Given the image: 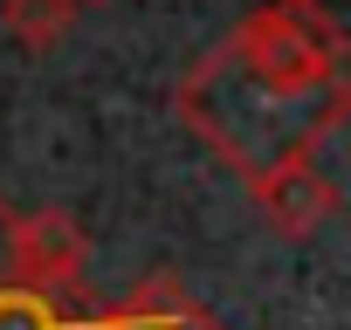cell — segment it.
I'll return each mask as SVG.
<instances>
[{"mask_svg":"<svg viewBox=\"0 0 351 330\" xmlns=\"http://www.w3.org/2000/svg\"><path fill=\"white\" fill-rule=\"evenodd\" d=\"M344 103V35L330 8L310 0H269L241 14V28L180 76V117L241 179L289 151H317Z\"/></svg>","mask_w":351,"mask_h":330,"instance_id":"obj_1","label":"cell"},{"mask_svg":"<svg viewBox=\"0 0 351 330\" xmlns=\"http://www.w3.org/2000/svg\"><path fill=\"white\" fill-rule=\"evenodd\" d=\"M8 227V268L21 289L35 296H76L83 289V268H90V241L83 227L62 214V207H35V214H0Z\"/></svg>","mask_w":351,"mask_h":330,"instance_id":"obj_2","label":"cell"},{"mask_svg":"<svg viewBox=\"0 0 351 330\" xmlns=\"http://www.w3.org/2000/svg\"><path fill=\"white\" fill-rule=\"evenodd\" d=\"M241 186L255 193L262 220H269L276 234H289V241L317 234V227L337 214V179H330L324 165H317V151H289V158L262 165V173H248Z\"/></svg>","mask_w":351,"mask_h":330,"instance_id":"obj_3","label":"cell"},{"mask_svg":"<svg viewBox=\"0 0 351 330\" xmlns=\"http://www.w3.org/2000/svg\"><path fill=\"white\" fill-rule=\"evenodd\" d=\"M0 28H8L21 49H56L76 28V0H0Z\"/></svg>","mask_w":351,"mask_h":330,"instance_id":"obj_4","label":"cell"},{"mask_svg":"<svg viewBox=\"0 0 351 330\" xmlns=\"http://www.w3.org/2000/svg\"><path fill=\"white\" fill-rule=\"evenodd\" d=\"M0 330H69V316L21 282H0Z\"/></svg>","mask_w":351,"mask_h":330,"instance_id":"obj_5","label":"cell"},{"mask_svg":"<svg viewBox=\"0 0 351 330\" xmlns=\"http://www.w3.org/2000/svg\"><path fill=\"white\" fill-rule=\"evenodd\" d=\"M310 8H330V0H310Z\"/></svg>","mask_w":351,"mask_h":330,"instance_id":"obj_6","label":"cell"},{"mask_svg":"<svg viewBox=\"0 0 351 330\" xmlns=\"http://www.w3.org/2000/svg\"><path fill=\"white\" fill-rule=\"evenodd\" d=\"M76 8H97V0H76Z\"/></svg>","mask_w":351,"mask_h":330,"instance_id":"obj_7","label":"cell"}]
</instances>
